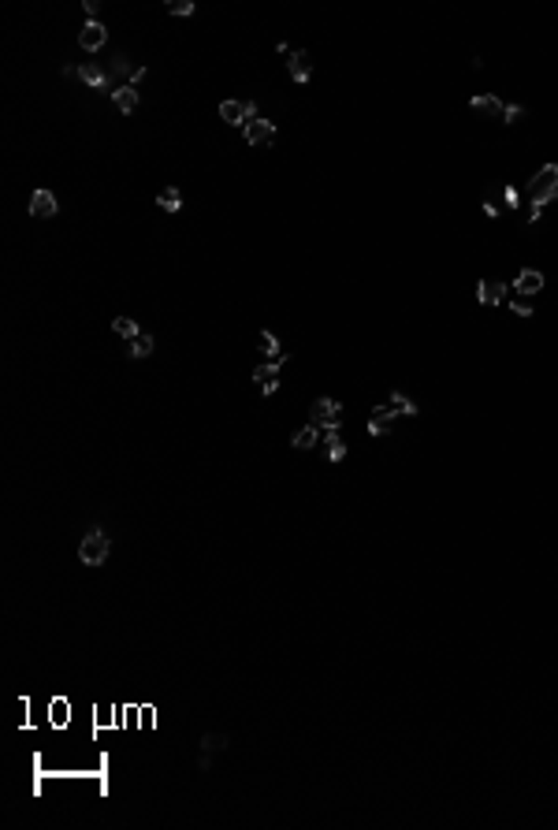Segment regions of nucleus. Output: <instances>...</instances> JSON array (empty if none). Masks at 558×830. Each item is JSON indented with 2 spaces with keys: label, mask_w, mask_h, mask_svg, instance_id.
<instances>
[{
  "label": "nucleus",
  "mask_w": 558,
  "mask_h": 830,
  "mask_svg": "<svg viewBox=\"0 0 558 830\" xmlns=\"http://www.w3.org/2000/svg\"><path fill=\"white\" fill-rule=\"evenodd\" d=\"M108 555H112V540L105 536L101 525H93L86 536H82V544H78V559H82V566H105Z\"/></svg>",
  "instance_id": "nucleus-1"
},
{
  "label": "nucleus",
  "mask_w": 558,
  "mask_h": 830,
  "mask_svg": "<svg viewBox=\"0 0 558 830\" xmlns=\"http://www.w3.org/2000/svg\"><path fill=\"white\" fill-rule=\"evenodd\" d=\"M529 198H532V209H539V205H547V201L558 198V164L539 168L536 179H529Z\"/></svg>",
  "instance_id": "nucleus-2"
},
{
  "label": "nucleus",
  "mask_w": 558,
  "mask_h": 830,
  "mask_svg": "<svg viewBox=\"0 0 558 830\" xmlns=\"http://www.w3.org/2000/svg\"><path fill=\"white\" fill-rule=\"evenodd\" d=\"M63 75H68V78H82V83L97 86L101 93H116V90H120V86H112V71L97 68V63H82V68H63Z\"/></svg>",
  "instance_id": "nucleus-3"
},
{
  "label": "nucleus",
  "mask_w": 558,
  "mask_h": 830,
  "mask_svg": "<svg viewBox=\"0 0 558 830\" xmlns=\"http://www.w3.org/2000/svg\"><path fill=\"white\" fill-rule=\"evenodd\" d=\"M339 421H342V406L335 399H317L313 406H309V425H317V429H339Z\"/></svg>",
  "instance_id": "nucleus-4"
},
{
  "label": "nucleus",
  "mask_w": 558,
  "mask_h": 830,
  "mask_svg": "<svg viewBox=\"0 0 558 830\" xmlns=\"http://www.w3.org/2000/svg\"><path fill=\"white\" fill-rule=\"evenodd\" d=\"M414 414H417V402L409 395H402V392L391 395L387 406H376V410H372L376 421H395V417H414Z\"/></svg>",
  "instance_id": "nucleus-5"
},
{
  "label": "nucleus",
  "mask_w": 558,
  "mask_h": 830,
  "mask_svg": "<svg viewBox=\"0 0 558 830\" xmlns=\"http://www.w3.org/2000/svg\"><path fill=\"white\" fill-rule=\"evenodd\" d=\"M220 120H227L231 127H246L250 120H257V105L253 101H223L220 105Z\"/></svg>",
  "instance_id": "nucleus-6"
},
{
  "label": "nucleus",
  "mask_w": 558,
  "mask_h": 830,
  "mask_svg": "<svg viewBox=\"0 0 558 830\" xmlns=\"http://www.w3.org/2000/svg\"><path fill=\"white\" fill-rule=\"evenodd\" d=\"M78 45L86 48V53H101V48L108 45V30L97 23V19H86L78 30Z\"/></svg>",
  "instance_id": "nucleus-7"
},
{
  "label": "nucleus",
  "mask_w": 558,
  "mask_h": 830,
  "mask_svg": "<svg viewBox=\"0 0 558 830\" xmlns=\"http://www.w3.org/2000/svg\"><path fill=\"white\" fill-rule=\"evenodd\" d=\"M198 745H201V752H198V767H201V771H209V767H212V760H216V756L223 752V748L231 745V737H227V734H205Z\"/></svg>",
  "instance_id": "nucleus-8"
},
{
  "label": "nucleus",
  "mask_w": 558,
  "mask_h": 830,
  "mask_svg": "<svg viewBox=\"0 0 558 830\" xmlns=\"http://www.w3.org/2000/svg\"><path fill=\"white\" fill-rule=\"evenodd\" d=\"M246 142H250V145H257V149H260V145H272L275 142V123L272 120H250V123H246Z\"/></svg>",
  "instance_id": "nucleus-9"
},
{
  "label": "nucleus",
  "mask_w": 558,
  "mask_h": 830,
  "mask_svg": "<svg viewBox=\"0 0 558 830\" xmlns=\"http://www.w3.org/2000/svg\"><path fill=\"white\" fill-rule=\"evenodd\" d=\"M250 377H253V384L260 387V395H265V399H272L275 392H279V387H283V384H279V372H275V365H257L253 372H250Z\"/></svg>",
  "instance_id": "nucleus-10"
},
{
  "label": "nucleus",
  "mask_w": 558,
  "mask_h": 830,
  "mask_svg": "<svg viewBox=\"0 0 558 830\" xmlns=\"http://www.w3.org/2000/svg\"><path fill=\"white\" fill-rule=\"evenodd\" d=\"M56 213H60L56 194H53V190H34V198H30V216L48 220V216H56Z\"/></svg>",
  "instance_id": "nucleus-11"
},
{
  "label": "nucleus",
  "mask_w": 558,
  "mask_h": 830,
  "mask_svg": "<svg viewBox=\"0 0 558 830\" xmlns=\"http://www.w3.org/2000/svg\"><path fill=\"white\" fill-rule=\"evenodd\" d=\"M514 290H517L521 298L539 295V290H544V272H539V268H521L517 280H514Z\"/></svg>",
  "instance_id": "nucleus-12"
},
{
  "label": "nucleus",
  "mask_w": 558,
  "mask_h": 830,
  "mask_svg": "<svg viewBox=\"0 0 558 830\" xmlns=\"http://www.w3.org/2000/svg\"><path fill=\"white\" fill-rule=\"evenodd\" d=\"M287 71H290L294 83H309V75H313V63H309V53H305V48H294V53H290Z\"/></svg>",
  "instance_id": "nucleus-13"
},
{
  "label": "nucleus",
  "mask_w": 558,
  "mask_h": 830,
  "mask_svg": "<svg viewBox=\"0 0 558 830\" xmlns=\"http://www.w3.org/2000/svg\"><path fill=\"white\" fill-rule=\"evenodd\" d=\"M257 347H260V354L268 357V365H275V369H279V365H287V357H290V354H287V350H279V343H275V335H272V332H260Z\"/></svg>",
  "instance_id": "nucleus-14"
},
{
  "label": "nucleus",
  "mask_w": 558,
  "mask_h": 830,
  "mask_svg": "<svg viewBox=\"0 0 558 830\" xmlns=\"http://www.w3.org/2000/svg\"><path fill=\"white\" fill-rule=\"evenodd\" d=\"M469 108H473V112H480V116H491V120H502V112H506V105L499 101V97H491V93L473 97Z\"/></svg>",
  "instance_id": "nucleus-15"
},
{
  "label": "nucleus",
  "mask_w": 558,
  "mask_h": 830,
  "mask_svg": "<svg viewBox=\"0 0 558 830\" xmlns=\"http://www.w3.org/2000/svg\"><path fill=\"white\" fill-rule=\"evenodd\" d=\"M477 298H480L484 305H499V302L506 298V283H502V280H480V283H477Z\"/></svg>",
  "instance_id": "nucleus-16"
},
{
  "label": "nucleus",
  "mask_w": 558,
  "mask_h": 830,
  "mask_svg": "<svg viewBox=\"0 0 558 830\" xmlns=\"http://www.w3.org/2000/svg\"><path fill=\"white\" fill-rule=\"evenodd\" d=\"M112 105H116L123 116H130V112L138 108V90L135 86H120L116 93H112Z\"/></svg>",
  "instance_id": "nucleus-17"
},
{
  "label": "nucleus",
  "mask_w": 558,
  "mask_h": 830,
  "mask_svg": "<svg viewBox=\"0 0 558 830\" xmlns=\"http://www.w3.org/2000/svg\"><path fill=\"white\" fill-rule=\"evenodd\" d=\"M157 209H164V213H179V209H183V190H179V187H164L157 194Z\"/></svg>",
  "instance_id": "nucleus-18"
},
{
  "label": "nucleus",
  "mask_w": 558,
  "mask_h": 830,
  "mask_svg": "<svg viewBox=\"0 0 558 830\" xmlns=\"http://www.w3.org/2000/svg\"><path fill=\"white\" fill-rule=\"evenodd\" d=\"M324 451H327V458H332V462H342V458H347V443L339 439V429H327V436H324Z\"/></svg>",
  "instance_id": "nucleus-19"
},
{
  "label": "nucleus",
  "mask_w": 558,
  "mask_h": 830,
  "mask_svg": "<svg viewBox=\"0 0 558 830\" xmlns=\"http://www.w3.org/2000/svg\"><path fill=\"white\" fill-rule=\"evenodd\" d=\"M153 347H157V339L142 332L138 339H130V357H135V362H142V357H149V354H153Z\"/></svg>",
  "instance_id": "nucleus-20"
},
{
  "label": "nucleus",
  "mask_w": 558,
  "mask_h": 830,
  "mask_svg": "<svg viewBox=\"0 0 558 830\" xmlns=\"http://www.w3.org/2000/svg\"><path fill=\"white\" fill-rule=\"evenodd\" d=\"M320 443V429L317 425H305L298 436H294V447H298V451H313Z\"/></svg>",
  "instance_id": "nucleus-21"
},
{
  "label": "nucleus",
  "mask_w": 558,
  "mask_h": 830,
  "mask_svg": "<svg viewBox=\"0 0 558 830\" xmlns=\"http://www.w3.org/2000/svg\"><path fill=\"white\" fill-rule=\"evenodd\" d=\"M112 332L123 335V339H138V335H142V328H138L130 317H116V320H112Z\"/></svg>",
  "instance_id": "nucleus-22"
},
{
  "label": "nucleus",
  "mask_w": 558,
  "mask_h": 830,
  "mask_svg": "<svg viewBox=\"0 0 558 830\" xmlns=\"http://www.w3.org/2000/svg\"><path fill=\"white\" fill-rule=\"evenodd\" d=\"M164 11L168 15H194V0H168Z\"/></svg>",
  "instance_id": "nucleus-23"
},
{
  "label": "nucleus",
  "mask_w": 558,
  "mask_h": 830,
  "mask_svg": "<svg viewBox=\"0 0 558 830\" xmlns=\"http://www.w3.org/2000/svg\"><path fill=\"white\" fill-rule=\"evenodd\" d=\"M525 116H529V108H525V105H506L502 123H517V120H525Z\"/></svg>",
  "instance_id": "nucleus-24"
},
{
  "label": "nucleus",
  "mask_w": 558,
  "mask_h": 830,
  "mask_svg": "<svg viewBox=\"0 0 558 830\" xmlns=\"http://www.w3.org/2000/svg\"><path fill=\"white\" fill-rule=\"evenodd\" d=\"M112 71H120V75H135L138 68H130V60H127V53H116V56H112Z\"/></svg>",
  "instance_id": "nucleus-25"
},
{
  "label": "nucleus",
  "mask_w": 558,
  "mask_h": 830,
  "mask_svg": "<svg viewBox=\"0 0 558 830\" xmlns=\"http://www.w3.org/2000/svg\"><path fill=\"white\" fill-rule=\"evenodd\" d=\"M384 432H391V421H369V436H384Z\"/></svg>",
  "instance_id": "nucleus-26"
},
{
  "label": "nucleus",
  "mask_w": 558,
  "mask_h": 830,
  "mask_svg": "<svg viewBox=\"0 0 558 830\" xmlns=\"http://www.w3.org/2000/svg\"><path fill=\"white\" fill-rule=\"evenodd\" d=\"M510 309H514L517 317H532V305H529V302H521V298H514V302H510Z\"/></svg>",
  "instance_id": "nucleus-27"
},
{
  "label": "nucleus",
  "mask_w": 558,
  "mask_h": 830,
  "mask_svg": "<svg viewBox=\"0 0 558 830\" xmlns=\"http://www.w3.org/2000/svg\"><path fill=\"white\" fill-rule=\"evenodd\" d=\"M142 83H145V68H138L135 75H130V83H127V86H142Z\"/></svg>",
  "instance_id": "nucleus-28"
}]
</instances>
